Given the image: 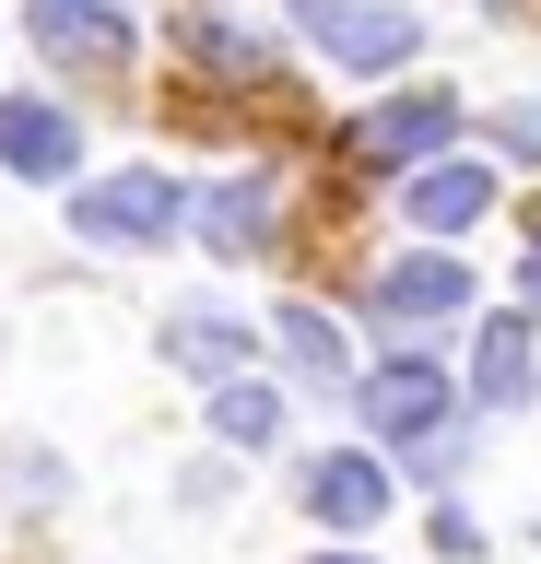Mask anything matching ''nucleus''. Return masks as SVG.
<instances>
[{
    "label": "nucleus",
    "mask_w": 541,
    "mask_h": 564,
    "mask_svg": "<svg viewBox=\"0 0 541 564\" xmlns=\"http://www.w3.org/2000/svg\"><path fill=\"white\" fill-rule=\"evenodd\" d=\"M365 306L389 317V329H447V317L470 306V271H459V259H435V247H412V259H389V271L365 282Z\"/></svg>",
    "instance_id": "5"
},
{
    "label": "nucleus",
    "mask_w": 541,
    "mask_h": 564,
    "mask_svg": "<svg viewBox=\"0 0 541 564\" xmlns=\"http://www.w3.org/2000/svg\"><path fill=\"white\" fill-rule=\"evenodd\" d=\"M518 317H541V247L518 259Z\"/></svg>",
    "instance_id": "17"
},
{
    "label": "nucleus",
    "mask_w": 541,
    "mask_h": 564,
    "mask_svg": "<svg viewBox=\"0 0 541 564\" xmlns=\"http://www.w3.org/2000/svg\"><path fill=\"white\" fill-rule=\"evenodd\" d=\"M400 200H412V224H435V236H447V224H470V212L495 200V176H483V165H447V153H435V165H412V188H400Z\"/></svg>",
    "instance_id": "12"
},
{
    "label": "nucleus",
    "mask_w": 541,
    "mask_h": 564,
    "mask_svg": "<svg viewBox=\"0 0 541 564\" xmlns=\"http://www.w3.org/2000/svg\"><path fill=\"white\" fill-rule=\"evenodd\" d=\"M24 35H36L59 70H118L130 59V12H118V0H24Z\"/></svg>",
    "instance_id": "3"
},
{
    "label": "nucleus",
    "mask_w": 541,
    "mask_h": 564,
    "mask_svg": "<svg viewBox=\"0 0 541 564\" xmlns=\"http://www.w3.org/2000/svg\"><path fill=\"white\" fill-rule=\"evenodd\" d=\"M459 130V95H389L377 106V118H354V141H342V153H354V165H435V141Z\"/></svg>",
    "instance_id": "4"
},
{
    "label": "nucleus",
    "mask_w": 541,
    "mask_h": 564,
    "mask_svg": "<svg viewBox=\"0 0 541 564\" xmlns=\"http://www.w3.org/2000/svg\"><path fill=\"white\" fill-rule=\"evenodd\" d=\"M248 317H224V306H188V317H165V365H188V377H213V388H236L248 377Z\"/></svg>",
    "instance_id": "9"
},
{
    "label": "nucleus",
    "mask_w": 541,
    "mask_h": 564,
    "mask_svg": "<svg viewBox=\"0 0 541 564\" xmlns=\"http://www.w3.org/2000/svg\"><path fill=\"white\" fill-rule=\"evenodd\" d=\"M213 435H224V447H271V435H283V400H271L259 377L213 388Z\"/></svg>",
    "instance_id": "14"
},
{
    "label": "nucleus",
    "mask_w": 541,
    "mask_h": 564,
    "mask_svg": "<svg viewBox=\"0 0 541 564\" xmlns=\"http://www.w3.org/2000/svg\"><path fill=\"white\" fill-rule=\"evenodd\" d=\"M447 412H459V388H447V365H435V352H389V365H365V423H377V435L435 447V435H447Z\"/></svg>",
    "instance_id": "1"
},
{
    "label": "nucleus",
    "mask_w": 541,
    "mask_h": 564,
    "mask_svg": "<svg viewBox=\"0 0 541 564\" xmlns=\"http://www.w3.org/2000/svg\"><path fill=\"white\" fill-rule=\"evenodd\" d=\"M318 564H365V553H318Z\"/></svg>",
    "instance_id": "19"
},
{
    "label": "nucleus",
    "mask_w": 541,
    "mask_h": 564,
    "mask_svg": "<svg viewBox=\"0 0 541 564\" xmlns=\"http://www.w3.org/2000/svg\"><path fill=\"white\" fill-rule=\"evenodd\" d=\"M201 236H213L224 259H259V247H271V176H236V188H213V200H201Z\"/></svg>",
    "instance_id": "13"
},
{
    "label": "nucleus",
    "mask_w": 541,
    "mask_h": 564,
    "mask_svg": "<svg viewBox=\"0 0 541 564\" xmlns=\"http://www.w3.org/2000/svg\"><path fill=\"white\" fill-rule=\"evenodd\" d=\"M271 341H283L294 377H318V388H365V377H354V341H342V317H329V306H283V329H271Z\"/></svg>",
    "instance_id": "11"
},
{
    "label": "nucleus",
    "mask_w": 541,
    "mask_h": 564,
    "mask_svg": "<svg viewBox=\"0 0 541 564\" xmlns=\"http://www.w3.org/2000/svg\"><path fill=\"white\" fill-rule=\"evenodd\" d=\"M0 165H12V176H72V165H83V130H72V106H36V95H12V106H0Z\"/></svg>",
    "instance_id": "7"
},
{
    "label": "nucleus",
    "mask_w": 541,
    "mask_h": 564,
    "mask_svg": "<svg viewBox=\"0 0 541 564\" xmlns=\"http://www.w3.org/2000/svg\"><path fill=\"white\" fill-rule=\"evenodd\" d=\"M495 141H506V153H541V106H506V130H495Z\"/></svg>",
    "instance_id": "16"
},
{
    "label": "nucleus",
    "mask_w": 541,
    "mask_h": 564,
    "mask_svg": "<svg viewBox=\"0 0 541 564\" xmlns=\"http://www.w3.org/2000/svg\"><path fill=\"white\" fill-rule=\"evenodd\" d=\"M188 59H213V70H259V47L236 24H213V12H188Z\"/></svg>",
    "instance_id": "15"
},
{
    "label": "nucleus",
    "mask_w": 541,
    "mask_h": 564,
    "mask_svg": "<svg viewBox=\"0 0 541 564\" xmlns=\"http://www.w3.org/2000/svg\"><path fill=\"white\" fill-rule=\"evenodd\" d=\"M306 518H318V529H377V518H389V470L354 458V447H329L318 470H306Z\"/></svg>",
    "instance_id": "8"
},
{
    "label": "nucleus",
    "mask_w": 541,
    "mask_h": 564,
    "mask_svg": "<svg viewBox=\"0 0 541 564\" xmlns=\"http://www.w3.org/2000/svg\"><path fill=\"white\" fill-rule=\"evenodd\" d=\"M318 35H329L342 70H400L412 47H424V12H412V0H365V12H329Z\"/></svg>",
    "instance_id": "6"
},
{
    "label": "nucleus",
    "mask_w": 541,
    "mask_h": 564,
    "mask_svg": "<svg viewBox=\"0 0 541 564\" xmlns=\"http://www.w3.org/2000/svg\"><path fill=\"white\" fill-rule=\"evenodd\" d=\"M294 12H306V24H329V12H354V0H294Z\"/></svg>",
    "instance_id": "18"
},
{
    "label": "nucleus",
    "mask_w": 541,
    "mask_h": 564,
    "mask_svg": "<svg viewBox=\"0 0 541 564\" xmlns=\"http://www.w3.org/2000/svg\"><path fill=\"white\" fill-rule=\"evenodd\" d=\"M177 212L188 200L153 165H118V176H95V188H72V224H83V236H107V247H165V236H177Z\"/></svg>",
    "instance_id": "2"
},
{
    "label": "nucleus",
    "mask_w": 541,
    "mask_h": 564,
    "mask_svg": "<svg viewBox=\"0 0 541 564\" xmlns=\"http://www.w3.org/2000/svg\"><path fill=\"white\" fill-rule=\"evenodd\" d=\"M541 388V365H530V317H483V341H470V400L483 412H518Z\"/></svg>",
    "instance_id": "10"
}]
</instances>
